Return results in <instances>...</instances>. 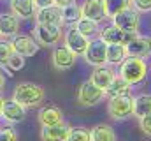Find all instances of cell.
Segmentation results:
<instances>
[{
    "label": "cell",
    "mask_w": 151,
    "mask_h": 141,
    "mask_svg": "<svg viewBox=\"0 0 151 141\" xmlns=\"http://www.w3.org/2000/svg\"><path fill=\"white\" fill-rule=\"evenodd\" d=\"M119 76L130 83V85H139L146 79L148 76V64L144 58L139 57H128L119 64Z\"/></svg>",
    "instance_id": "cell-1"
},
{
    "label": "cell",
    "mask_w": 151,
    "mask_h": 141,
    "mask_svg": "<svg viewBox=\"0 0 151 141\" xmlns=\"http://www.w3.org/2000/svg\"><path fill=\"white\" fill-rule=\"evenodd\" d=\"M44 97H46L44 88L35 83H19L12 92V99L23 108H35L44 101Z\"/></svg>",
    "instance_id": "cell-2"
},
{
    "label": "cell",
    "mask_w": 151,
    "mask_h": 141,
    "mask_svg": "<svg viewBox=\"0 0 151 141\" xmlns=\"http://www.w3.org/2000/svg\"><path fill=\"white\" fill-rule=\"evenodd\" d=\"M107 111H109L111 118H114V120H127L134 113V97L130 94L109 97Z\"/></svg>",
    "instance_id": "cell-3"
},
{
    "label": "cell",
    "mask_w": 151,
    "mask_h": 141,
    "mask_svg": "<svg viewBox=\"0 0 151 141\" xmlns=\"http://www.w3.org/2000/svg\"><path fill=\"white\" fill-rule=\"evenodd\" d=\"M83 57L93 67L106 65L107 64V44L100 37H93V39H90V42H88Z\"/></svg>",
    "instance_id": "cell-4"
},
{
    "label": "cell",
    "mask_w": 151,
    "mask_h": 141,
    "mask_svg": "<svg viewBox=\"0 0 151 141\" xmlns=\"http://www.w3.org/2000/svg\"><path fill=\"white\" fill-rule=\"evenodd\" d=\"M104 97H106V90L100 88V86H97L91 79L84 81L79 86V90H77V102L81 106H84V108L99 104Z\"/></svg>",
    "instance_id": "cell-5"
},
{
    "label": "cell",
    "mask_w": 151,
    "mask_h": 141,
    "mask_svg": "<svg viewBox=\"0 0 151 141\" xmlns=\"http://www.w3.org/2000/svg\"><path fill=\"white\" fill-rule=\"evenodd\" d=\"M34 35H35V41L39 44L53 46V44L62 41L63 30H62V25H35Z\"/></svg>",
    "instance_id": "cell-6"
},
{
    "label": "cell",
    "mask_w": 151,
    "mask_h": 141,
    "mask_svg": "<svg viewBox=\"0 0 151 141\" xmlns=\"http://www.w3.org/2000/svg\"><path fill=\"white\" fill-rule=\"evenodd\" d=\"M137 32H127L123 28H118L116 25H111V27H106L100 30L99 37L106 42V44H128L130 41H134L137 37Z\"/></svg>",
    "instance_id": "cell-7"
},
{
    "label": "cell",
    "mask_w": 151,
    "mask_h": 141,
    "mask_svg": "<svg viewBox=\"0 0 151 141\" xmlns=\"http://www.w3.org/2000/svg\"><path fill=\"white\" fill-rule=\"evenodd\" d=\"M12 51L21 55V57H34L39 51V42L35 41V37L32 35H25V34H16L11 41Z\"/></svg>",
    "instance_id": "cell-8"
},
{
    "label": "cell",
    "mask_w": 151,
    "mask_h": 141,
    "mask_svg": "<svg viewBox=\"0 0 151 141\" xmlns=\"http://www.w3.org/2000/svg\"><path fill=\"white\" fill-rule=\"evenodd\" d=\"M111 20H113V25H116L118 28H123L127 32H139V12L134 7H128L118 12Z\"/></svg>",
    "instance_id": "cell-9"
},
{
    "label": "cell",
    "mask_w": 151,
    "mask_h": 141,
    "mask_svg": "<svg viewBox=\"0 0 151 141\" xmlns=\"http://www.w3.org/2000/svg\"><path fill=\"white\" fill-rule=\"evenodd\" d=\"M70 124L62 120L53 125H42L40 129V140L42 141H67V136L70 132Z\"/></svg>",
    "instance_id": "cell-10"
},
{
    "label": "cell",
    "mask_w": 151,
    "mask_h": 141,
    "mask_svg": "<svg viewBox=\"0 0 151 141\" xmlns=\"http://www.w3.org/2000/svg\"><path fill=\"white\" fill-rule=\"evenodd\" d=\"M25 109L27 108H23L19 102H16L14 99H4L2 101V115L0 116L7 124H19V122L25 120V115H27Z\"/></svg>",
    "instance_id": "cell-11"
},
{
    "label": "cell",
    "mask_w": 151,
    "mask_h": 141,
    "mask_svg": "<svg viewBox=\"0 0 151 141\" xmlns=\"http://www.w3.org/2000/svg\"><path fill=\"white\" fill-rule=\"evenodd\" d=\"M76 58H77V55H76L70 48H67L65 44L56 46V48L53 49V65H55L56 69H60V70H65V69L74 67Z\"/></svg>",
    "instance_id": "cell-12"
},
{
    "label": "cell",
    "mask_w": 151,
    "mask_h": 141,
    "mask_svg": "<svg viewBox=\"0 0 151 141\" xmlns=\"http://www.w3.org/2000/svg\"><path fill=\"white\" fill-rule=\"evenodd\" d=\"M81 14H83V18L93 20L97 23L104 21L107 18L104 0H84L83 5H81Z\"/></svg>",
    "instance_id": "cell-13"
},
{
    "label": "cell",
    "mask_w": 151,
    "mask_h": 141,
    "mask_svg": "<svg viewBox=\"0 0 151 141\" xmlns=\"http://www.w3.org/2000/svg\"><path fill=\"white\" fill-rule=\"evenodd\" d=\"M35 21H37V25H63L62 9L56 7V5H49V7H44V9H37Z\"/></svg>",
    "instance_id": "cell-14"
},
{
    "label": "cell",
    "mask_w": 151,
    "mask_h": 141,
    "mask_svg": "<svg viewBox=\"0 0 151 141\" xmlns=\"http://www.w3.org/2000/svg\"><path fill=\"white\" fill-rule=\"evenodd\" d=\"M127 51H128V57H139V58L150 57L151 55V37L137 35L134 41H130L127 44Z\"/></svg>",
    "instance_id": "cell-15"
},
{
    "label": "cell",
    "mask_w": 151,
    "mask_h": 141,
    "mask_svg": "<svg viewBox=\"0 0 151 141\" xmlns=\"http://www.w3.org/2000/svg\"><path fill=\"white\" fill-rule=\"evenodd\" d=\"M19 23L21 18H18L12 11L11 12H2L0 14V37H14L19 32Z\"/></svg>",
    "instance_id": "cell-16"
},
{
    "label": "cell",
    "mask_w": 151,
    "mask_h": 141,
    "mask_svg": "<svg viewBox=\"0 0 151 141\" xmlns=\"http://www.w3.org/2000/svg\"><path fill=\"white\" fill-rule=\"evenodd\" d=\"M88 42H90V39L84 37L76 27H70L67 30V34H65V46L70 48L76 55H83L86 46H88Z\"/></svg>",
    "instance_id": "cell-17"
},
{
    "label": "cell",
    "mask_w": 151,
    "mask_h": 141,
    "mask_svg": "<svg viewBox=\"0 0 151 141\" xmlns=\"http://www.w3.org/2000/svg\"><path fill=\"white\" fill-rule=\"evenodd\" d=\"M116 76V72L111 65H99V67H95L93 72H91V76H90V79L97 85V86H100V88H107L109 85H111V81H113V78Z\"/></svg>",
    "instance_id": "cell-18"
},
{
    "label": "cell",
    "mask_w": 151,
    "mask_h": 141,
    "mask_svg": "<svg viewBox=\"0 0 151 141\" xmlns=\"http://www.w3.org/2000/svg\"><path fill=\"white\" fill-rule=\"evenodd\" d=\"M63 120V115H62V109L58 106H44L40 111H39V124L40 125H53V124H58Z\"/></svg>",
    "instance_id": "cell-19"
},
{
    "label": "cell",
    "mask_w": 151,
    "mask_h": 141,
    "mask_svg": "<svg viewBox=\"0 0 151 141\" xmlns=\"http://www.w3.org/2000/svg\"><path fill=\"white\" fill-rule=\"evenodd\" d=\"M11 11L18 16V18H32L35 14V4L34 0H11Z\"/></svg>",
    "instance_id": "cell-20"
},
{
    "label": "cell",
    "mask_w": 151,
    "mask_h": 141,
    "mask_svg": "<svg viewBox=\"0 0 151 141\" xmlns=\"http://www.w3.org/2000/svg\"><path fill=\"white\" fill-rule=\"evenodd\" d=\"M90 140L91 141H116V132L109 124H99L93 129H90Z\"/></svg>",
    "instance_id": "cell-21"
},
{
    "label": "cell",
    "mask_w": 151,
    "mask_h": 141,
    "mask_svg": "<svg viewBox=\"0 0 151 141\" xmlns=\"http://www.w3.org/2000/svg\"><path fill=\"white\" fill-rule=\"evenodd\" d=\"M130 88H132V85H130V83H127V81L118 74V76H114V78H113L111 85L106 88V97L127 95V94H130Z\"/></svg>",
    "instance_id": "cell-22"
},
{
    "label": "cell",
    "mask_w": 151,
    "mask_h": 141,
    "mask_svg": "<svg viewBox=\"0 0 151 141\" xmlns=\"http://www.w3.org/2000/svg\"><path fill=\"white\" fill-rule=\"evenodd\" d=\"M125 58H128V51L125 44H107V64L119 65Z\"/></svg>",
    "instance_id": "cell-23"
},
{
    "label": "cell",
    "mask_w": 151,
    "mask_h": 141,
    "mask_svg": "<svg viewBox=\"0 0 151 141\" xmlns=\"http://www.w3.org/2000/svg\"><path fill=\"white\" fill-rule=\"evenodd\" d=\"M151 113V94H139L137 97H134V113L132 116H144Z\"/></svg>",
    "instance_id": "cell-24"
},
{
    "label": "cell",
    "mask_w": 151,
    "mask_h": 141,
    "mask_svg": "<svg viewBox=\"0 0 151 141\" xmlns=\"http://www.w3.org/2000/svg\"><path fill=\"white\" fill-rule=\"evenodd\" d=\"M76 28L81 32V34L84 35V37H88V39H93V37H97V35L100 34V27H99V23L97 21H93V20H88V18H81L77 23L74 25Z\"/></svg>",
    "instance_id": "cell-25"
},
{
    "label": "cell",
    "mask_w": 151,
    "mask_h": 141,
    "mask_svg": "<svg viewBox=\"0 0 151 141\" xmlns=\"http://www.w3.org/2000/svg\"><path fill=\"white\" fill-rule=\"evenodd\" d=\"M62 18H63V23L65 25H72L74 27L76 23L83 18V14H81V7L72 2V4H69V5H65L63 9H62Z\"/></svg>",
    "instance_id": "cell-26"
},
{
    "label": "cell",
    "mask_w": 151,
    "mask_h": 141,
    "mask_svg": "<svg viewBox=\"0 0 151 141\" xmlns=\"http://www.w3.org/2000/svg\"><path fill=\"white\" fill-rule=\"evenodd\" d=\"M104 5H106V14L107 18H113L118 12L132 7V0H104Z\"/></svg>",
    "instance_id": "cell-27"
},
{
    "label": "cell",
    "mask_w": 151,
    "mask_h": 141,
    "mask_svg": "<svg viewBox=\"0 0 151 141\" xmlns=\"http://www.w3.org/2000/svg\"><path fill=\"white\" fill-rule=\"evenodd\" d=\"M23 67H25V57H21V55H18V53L12 51V55L9 57V62H7V69H5V72H9V74L12 76L16 70H21Z\"/></svg>",
    "instance_id": "cell-28"
},
{
    "label": "cell",
    "mask_w": 151,
    "mask_h": 141,
    "mask_svg": "<svg viewBox=\"0 0 151 141\" xmlns=\"http://www.w3.org/2000/svg\"><path fill=\"white\" fill-rule=\"evenodd\" d=\"M12 55V46H11V41H4L0 39V69H7V62H9V57Z\"/></svg>",
    "instance_id": "cell-29"
},
{
    "label": "cell",
    "mask_w": 151,
    "mask_h": 141,
    "mask_svg": "<svg viewBox=\"0 0 151 141\" xmlns=\"http://www.w3.org/2000/svg\"><path fill=\"white\" fill-rule=\"evenodd\" d=\"M67 141H91L90 140V131L84 129V127L70 129V132L67 136Z\"/></svg>",
    "instance_id": "cell-30"
},
{
    "label": "cell",
    "mask_w": 151,
    "mask_h": 141,
    "mask_svg": "<svg viewBox=\"0 0 151 141\" xmlns=\"http://www.w3.org/2000/svg\"><path fill=\"white\" fill-rule=\"evenodd\" d=\"M132 7L137 12H151V0H132Z\"/></svg>",
    "instance_id": "cell-31"
},
{
    "label": "cell",
    "mask_w": 151,
    "mask_h": 141,
    "mask_svg": "<svg viewBox=\"0 0 151 141\" xmlns=\"http://www.w3.org/2000/svg\"><path fill=\"white\" fill-rule=\"evenodd\" d=\"M0 141H18V134L12 127L0 129Z\"/></svg>",
    "instance_id": "cell-32"
},
{
    "label": "cell",
    "mask_w": 151,
    "mask_h": 141,
    "mask_svg": "<svg viewBox=\"0 0 151 141\" xmlns=\"http://www.w3.org/2000/svg\"><path fill=\"white\" fill-rule=\"evenodd\" d=\"M139 125H141V129L146 136H151V113L139 118Z\"/></svg>",
    "instance_id": "cell-33"
},
{
    "label": "cell",
    "mask_w": 151,
    "mask_h": 141,
    "mask_svg": "<svg viewBox=\"0 0 151 141\" xmlns=\"http://www.w3.org/2000/svg\"><path fill=\"white\" fill-rule=\"evenodd\" d=\"M34 4H35V9H44V7L55 5L53 0H34Z\"/></svg>",
    "instance_id": "cell-34"
},
{
    "label": "cell",
    "mask_w": 151,
    "mask_h": 141,
    "mask_svg": "<svg viewBox=\"0 0 151 141\" xmlns=\"http://www.w3.org/2000/svg\"><path fill=\"white\" fill-rule=\"evenodd\" d=\"M74 0H53V4L56 5V7H60V9H63L65 5H69V4H72Z\"/></svg>",
    "instance_id": "cell-35"
},
{
    "label": "cell",
    "mask_w": 151,
    "mask_h": 141,
    "mask_svg": "<svg viewBox=\"0 0 151 141\" xmlns=\"http://www.w3.org/2000/svg\"><path fill=\"white\" fill-rule=\"evenodd\" d=\"M2 101H4V99L0 97V115H2Z\"/></svg>",
    "instance_id": "cell-36"
}]
</instances>
